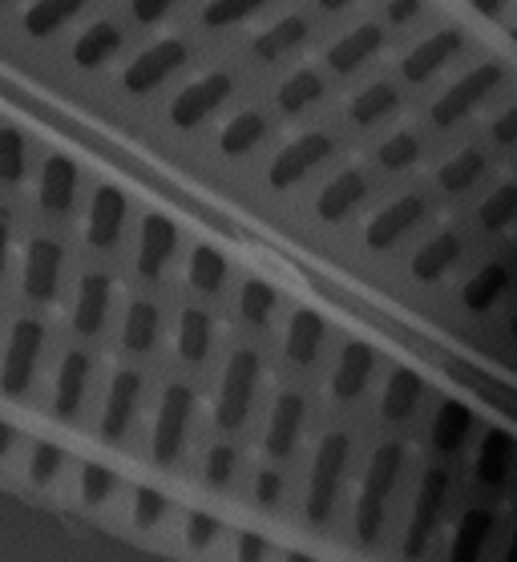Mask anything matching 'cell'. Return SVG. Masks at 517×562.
Instances as JSON below:
<instances>
[{"label":"cell","instance_id":"obj_1","mask_svg":"<svg viewBox=\"0 0 517 562\" xmlns=\"http://www.w3.org/2000/svg\"><path fill=\"white\" fill-rule=\"evenodd\" d=\"M404 473V446L401 441H384V446L372 449L364 470V482H360V494H356V538L360 542H376L380 530H384V514H389V498L396 482Z\"/></svg>","mask_w":517,"mask_h":562},{"label":"cell","instance_id":"obj_2","mask_svg":"<svg viewBox=\"0 0 517 562\" xmlns=\"http://www.w3.org/2000/svg\"><path fill=\"white\" fill-rule=\"evenodd\" d=\"M348 453H352V437L340 434V429L316 446L312 473H307V502H303V510H307L312 522H328L331 510H336L344 473H348Z\"/></svg>","mask_w":517,"mask_h":562},{"label":"cell","instance_id":"obj_3","mask_svg":"<svg viewBox=\"0 0 517 562\" xmlns=\"http://www.w3.org/2000/svg\"><path fill=\"white\" fill-rule=\"evenodd\" d=\"M259 372H263V360L255 348H235L223 369V384H218V401H215V422L218 429H239L247 422V413L255 405V389H259Z\"/></svg>","mask_w":517,"mask_h":562},{"label":"cell","instance_id":"obj_4","mask_svg":"<svg viewBox=\"0 0 517 562\" xmlns=\"http://www.w3.org/2000/svg\"><path fill=\"white\" fill-rule=\"evenodd\" d=\"M445 502H449V470L432 465L425 470L417 486V502H413V514H408V526H404V559H425L437 538V526H441Z\"/></svg>","mask_w":517,"mask_h":562},{"label":"cell","instance_id":"obj_5","mask_svg":"<svg viewBox=\"0 0 517 562\" xmlns=\"http://www.w3.org/2000/svg\"><path fill=\"white\" fill-rule=\"evenodd\" d=\"M194 417V393L190 384H166L162 401H158V417H154L150 434V458L158 465H175L187 446V429Z\"/></svg>","mask_w":517,"mask_h":562},{"label":"cell","instance_id":"obj_6","mask_svg":"<svg viewBox=\"0 0 517 562\" xmlns=\"http://www.w3.org/2000/svg\"><path fill=\"white\" fill-rule=\"evenodd\" d=\"M502 77H505V69L497 61H481V65H473L469 74H461L449 86V90L432 102V122L441 130H449V126H457L461 117H469L473 110H477L485 98H490L497 86H502Z\"/></svg>","mask_w":517,"mask_h":562},{"label":"cell","instance_id":"obj_7","mask_svg":"<svg viewBox=\"0 0 517 562\" xmlns=\"http://www.w3.org/2000/svg\"><path fill=\"white\" fill-rule=\"evenodd\" d=\"M41 348H45V324L41 319H16L9 328V345H4V360H0V393L21 396L33 384L37 372Z\"/></svg>","mask_w":517,"mask_h":562},{"label":"cell","instance_id":"obj_8","mask_svg":"<svg viewBox=\"0 0 517 562\" xmlns=\"http://www.w3.org/2000/svg\"><path fill=\"white\" fill-rule=\"evenodd\" d=\"M231 93H235V77H231L227 69L202 74L199 81H190V86H182V90L175 93V102H170V126H178V130L202 126L218 105L227 102Z\"/></svg>","mask_w":517,"mask_h":562},{"label":"cell","instance_id":"obj_9","mask_svg":"<svg viewBox=\"0 0 517 562\" xmlns=\"http://www.w3.org/2000/svg\"><path fill=\"white\" fill-rule=\"evenodd\" d=\"M331 150H336V138H331L328 130H307V134L288 142V146L271 158L267 182H271L276 191H288V187H295L300 179H307L324 158H331Z\"/></svg>","mask_w":517,"mask_h":562},{"label":"cell","instance_id":"obj_10","mask_svg":"<svg viewBox=\"0 0 517 562\" xmlns=\"http://www.w3.org/2000/svg\"><path fill=\"white\" fill-rule=\"evenodd\" d=\"M425 215H429V199H425V194L420 191L401 194V199H392L384 211H376V215L368 218L364 244L372 247V251H389V247L401 244L404 235L417 227Z\"/></svg>","mask_w":517,"mask_h":562},{"label":"cell","instance_id":"obj_11","mask_svg":"<svg viewBox=\"0 0 517 562\" xmlns=\"http://www.w3.org/2000/svg\"><path fill=\"white\" fill-rule=\"evenodd\" d=\"M187 65V45L182 41H154L150 49H142L134 61L126 65V74H122V86L126 93H150L158 90L166 77L178 74Z\"/></svg>","mask_w":517,"mask_h":562},{"label":"cell","instance_id":"obj_12","mask_svg":"<svg viewBox=\"0 0 517 562\" xmlns=\"http://www.w3.org/2000/svg\"><path fill=\"white\" fill-rule=\"evenodd\" d=\"M61 268H65V251L57 239H29L25 244V268H21V288H25L29 300L37 304H49L57 288H61Z\"/></svg>","mask_w":517,"mask_h":562},{"label":"cell","instance_id":"obj_13","mask_svg":"<svg viewBox=\"0 0 517 562\" xmlns=\"http://www.w3.org/2000/svg\"><path fill=\"white\" fill-rule=\"evenodd\" d=\"M142 389H146L142 372H134V369L114 372L110 393H105V405H101V425H98L101 441H122V437H126L130 422H134V413H138Z\"/></svg>","mask_w":517,"mask_h":562},{"label":"cell","instance_id":"obj_14","mask_svg":"<svg viewBox=\"0 0 517 562\" xmlns=\"http://www.w3.org/2000/svg\"><path fill=\"white\" fill-rule=\"evenodd\" d=\"M465 49V33L457 25L449 29H437L432 37H425L417 45V49H408L404 53V61H401V77L408 81V86H420V81H429L437 69H445V65L453 61L457 53Z\"/></svg>","mask_w":517,"mask_h":562},{"label":"cell","instance_id":"obj_15","mask_svg":"<svg viewBox=\"0 0 517 562\" xmlns=\"http://www.w3.org/2000/svg\"><path fill=\"white\" fill-rule=\"evenodd\" d=\"M178 251V227L158 211H146L138 227V276L142 280H158L166 271V263L175 259Z\"/></svg>","mask_w":517,"mask_h":562},{"label":"cell","instance_id":"obj_16","mask_svg":"<svg viewBox=\"0 0 517 562\" xmlns=\"http://www.w3.org/2000/svg\"><path fill=\"white\" fill-rule=\"evenodd\" d=\"M303 417H307V401L303 393L288 389V393H279L271 401V413H267V429H263V449L267 458H288L295 441H300V429H303Z\"/></svg>","mask_w":517,"mask_h":562},{"label":"cell","instance_id":"obj_17","mask_svg":"<svg viewBox=\"0 0 517 562\" xmlns=\"http://www.w3.org/2000/svg\"><path fill=\"white\" fill-rule=\"evenodd\" d=\"M517 470V437L505 429H490L481 437L477 458H473V477L485 490H505Z\"/></svg>","mask_w":517,"mask_h":562},{"label":"cell","instance_id":"obj_18","mask_svg":"<svg viewBox=\"0 0 517 562\" xmlns=\"http://www.w3.org/2000/svg\"><path fill=\"white\" fill-rule=\"evenodd\" d=\"M372 372H376V348L364 345V340H348V345L340 348V357H336V369H331V381H328L331 396H336V401L364 396Z\"/></svg>","mask_w":517,"mask_h":562},{"label":"cell","instance_id":"obj_19","mask_svg":"<svg viewBox=\"0 0 517 562\" xmlns=\"http://www.w3.org/2000/svg\"><path fill=\"white\" fill-rule=\"evenodd\" d=\"M126 194L117 191V187H98L93 191V203H89V215H86V239L89 247H114L122 239V227H126Z\"/></svg>","mask_w":517,"mask_h":562},{"label":"cell","instance_id":"obj_20","mask_svg":"<svg viewBox=\"0 0 517 562\" xmlns=\"http://www.w3.org/2000/svg\"><path fill=\"white\" fill-rule=\"evenodd\" d=\"M493 530H497V514H493L490 506H469V510L457 518L445 562H481L493 542Z\"/></svg>","mask_w":517,"mask_h":562},{"label":"cell","instance_id":"obj_21","mask_svg":"<svg viewBox=\"0 0 517 562\" xmlns=\"http://www.w3.org/2000/svg\"><path fill=\"white\" fill-rule=\"evenodd\" d=\"M368 191H372V179H368V170H360V167L340 170V175H336V179H328V187L319 191L316 215L324 218V223H340V218H348L356 206L364 203Z\"/></svg>","mask_w":517,"mask_h":562},{"label":"cell","instance_id":"obj_22","mask_svg":"<svg viewBox=\"0 0 517 562\" xmlns=\"http://www.w3.org/2000/svg\"><path fill=\"white\" fill-rule=\"evenodd\" d=\"M110 300H114V280L105 271H89L77 283V300H74V333L81 336H98L105 316H110Z\"/></svg>","mask_w":517,"mask_h":562},{"label":"cell","instance_id":"obj_23","mask_svg":"<svg viewBox=\"0 0 517 562\" xmlns=\"http://www.w3.org/2000/svg\"><path fill=\"white\" fill-rule=\"evenodd\" d=\"M473 429H477V413L469 409V405H461V401H441L429 422V441L437 453L457 458L469 446Z\"/></svg>","mask_w":517,"mask_h":562},{"label":"cell","instance_id":"obj_24","mask_svg":"<svg viewBox=\"0 0 517 562\" xmlns=\"http://www.w3.org/2000/svg\"><path fill=\"white\" fill-rule=\"evenodd\" d=\"M380 45H384V29L376 21H364V25L348 29L344 37H336L324 53V61H328L331 74H356L368 57H376Z\"/></svg>","mask_w":517,"mask_h":562},{"label":"cell","instance_id":"obj_25","mask_svg":"<svg viewBox=\"0 0 517 562\" xmlns=\"http://www.w3.org/2000/svg\"><path fill=\"white\" fill-rule=\"evenodd\" d=\"M77 167L74 158H65V154H49L45 158V167H41V179H37V203L49 211V215H69L74 211V199H77Z\"/></svg>","mask_w":517,"mask_h":562},{"label":"cell","instance_id":"obj_26","mask_svg":"<svg viewBox=\"0 0 517 562\" xmlns=\"http://www.w3.org/2000/svg\"><path fill=\"white\" fill-rule=\"evenodd\" d=\"M89 352H65L61 369H57V384H53V413L61 417V422H74L77 413H81V401H86V389H89Z\"/></svg>","mask_w":517,"mask_h":562},{"label":"cell","instance_id":"obj_27","mask_svg":"<svg viewBox=\"0 0 517 562\" xmlns=\"http://www.w3.org/2000/svg\"><path fill=\"white\" fill-rule=\"evenodd\" d=\"M461 256H465V239H461V231H437L429 244L413 256L408 271H413V280L417 283H437Z\"/></svg>","mask_w":517,"mask_h":562},{"label":"cell","instance_id":"obj_28","mask_svg":"<svg viewBox=\"0 0 517 562\" xmlns=\"http://www.w3.org/2000/svg\"><path fill=\"white\" fill-rule=\"evenodd\" d=\"M420 396H425V381H420L417 369H392L389 384H384V396H380V417L392 425L408 422L417 413Z\"/></svg>","mask_w":517,"mask_h":562},{"label":"cell","instance_id":"obj_29","mask_svg":"<svg viewBox=\"0 0 517 562\" xmlns=\"http://www.w3.org/2000/svg\"><path fill=\"white\" fill-rule=\"evenodd\" d=\"M211 345H215V319L206 316L202 307H182L175 324V348L187 364H202L211 357Z\"/></svg>","mask_w":517,"mask_h":562},{"label":"cell","instance_id":"obj_30","mask_svg":"<svg viewBox=\"0 0 517 562\" xmlns=\"http://www.w3.org/2000/svg\"><path fill=\"white\" fill-rule=\"evenodd\" d=\"M324 336H328V324L316 307H295V316L288 324V340H283L291 364H312L324 348Z\"/></svg>","mask_w":517,"mask_h":562},{"label":"cell","instance_id":"obj_31","mask_svg":"<svg viewBox=\"0 0 517 562\" xmlns=\"http://www.w3.org/2000/svg\"><path fill=\"white\" fill-rule=\"evenodd\" d=\"M117 49H122V29H117L114 21H93V25L74 41V65L77 69H101Z\"/></svg>","mask_w":517,"mask_h":562},{"label":"cell","instance_id":"obj_32","mask_svg":"<svg viewBox=\"0 0 517 562\" xmlns=\"http://www.w3.org/2000/svg\"><path fill=\"white\" fill-rule=\"evenodd\" d=\"M158 333H162V312L150 304V300H134L126 307V319H122V348L142 357L158 345Z\"/></svg>","mask_w":517,"mask_h":562},{"label":"cell","instance_id":"obj_33","mask_svg":"<svg viewBox=\"0 0 517 562\" xmlns=\"http://www.w3.org/2000/svg\"><path fill=\"white\" fill-rule=\"evenodd\" d=\"M307 21L303 16H283V21H276L271 29H263L259 37L251 41V49L259 61H279V57H288L291 49H300L303 41H307Z\"/></svg>","mask_w":517,"mask_h":562},{"label":"cell","instance_id":"obj_34","mask_svg":"<svg viewBox=\"0 0 517 562\" xmlns=\"http://www.w3.org/2000/svg\"><path fill=\"white\" fill-rule=\"evenodd\" d=\"M396 105H401V90L392 81H372V86H364L348 102V117H352L356 126H376L380 117H389Z\"/></svg>","mask_w":517,"mask_h":562},{"label":"cell","instance_id":"obj_35","mask_svg":"<svg viewBox=\"0 0 517 562\" xmlns=\"http://www.w3.org/2000/svg\"><path fill=\"white\" fill-rule=\"evenodd\" d=\"M187 280L194 292L202 295H218L223 292V283H227V256L211 244H199L190 251V263H187Z\"/></svg>","mask_w":517,"mask_h":562},{"label":"cell","instance_id":"obj_36","mask_svg":"<svg viewBox=\"0 0 517 562\" xmlns=\"http://www.w3.org/2000/svg\"><path fill=\"white\" fill-rule=\"evenodd\" d=\"M505 288H509V268H505V263H485V268H481L477 276H469V283L461 288V304H465L469 312H490L505 295Z\"/></svg>","mask_w":517,"mask_h":562},{"label":"cell","instance_id":"obj_37","mask_svg":"<svg viewBox=\"0 0 517 562\" xmlns=\"http://www.w3.org/2000/svg\"><path fill=\"white\" fill-rule=\"evenodd\" d=\"M263 138H267V117L247 110V114H235L227 126H223V134H218V150L227 154V158H243V154H251Z\"/></svg>","mask_w":517,"mask_h":562},{"label":"cell","instance_id":"obj_38","mask_svg":"<svg viewBox=\"0 0 517 562\" xmlns=\"http://www.w3.org/2000/svg\"><path fill=\"white\" fill-rule=\"evenodd\" d=\"M89 0H37L25 13V33L29 37H53L61 25H69Z\"/></svg>","mask_w":517,"mask_h":562},{"label":"cell","instance_id":"obj_39","mask_svg":"<svg viewBox=\"0 0 517 562\" xmlns=\"http://www.w3.org/2000/svg\"><path fill=\"white\" fill-rule=\"evenodd\" d=\"M481 175H485V154H481L477 146H465V150H457L453 158L437 170V182H441V191L461 194V191H469Z\"/></svg>","mask_w":517,"mask_h":562},{"label":"cell","instance_id":"obj_40","mask_svg":"<svg viewBox=\"0 0 517 562\" xmlns=\"http://www.w3.org/2000/svg\"><path fill=\"white\" fill-rule=\"evenodd\" d=\"M324 98V77L316 69H300V74H291L283 86H279L276 102L283 114H303L307 105H316Z\"/></svg>","mask_w":517,"mask_h":562},{"label":"cell","instance_id":"obj_41","mask_svg":"<svg viewBox=\"0 0 517 562\" xmlns=\"http://www.w3.org/2000/svg\"><path fill=\"white\" fill-rule=\"evenodd\" d=\"M279 307V292L267 280H243L239 288V316L255 328H263L267 319L276 316Z\"/></svg>","mask_w":517,"mask_h":562},{"label":"cell","instance_id":"obj_42","mask_svg":"<svg viewBox=\"0 0 517 562\" xmlns=\"http://www.w3.org/2000/svg\"><path fill=\"white\" fill-rule=\"evenodd\" d=\"M477 218H481V227H485V231H505V227H509V223L517 218V182H502V187H497V191L481 203Z\"/></svg>","mask_w":517,"mask_h":562},{"label":"cell","instance_id":"obj_43","mask_svg":"<svg viewBox=\"0 0 517 562\" xmlns=\"http://www.w3.org/2000/svg\"><path fill=\"white\" fill-rule=\"evenodd\" d=\"M263 4H267V0H206V9H202V25H206V29L243 25V21L259 13Z\"/></svg>","mask_w":517,"mask_h":562},{"label":"cell","instance_id":"obj_44","mask_svg":"<svg viewBox=\"0 0 517 562\" xmlns=\"http://www.w3.org/2000/svg\"><path fill=\"white\" fill-rule=\"evenodd\" d=\"M117 486H122V482H117V473L105 470V465H98V461H86V465H81V473H77V490H81V502H89V506H101V502H110Z\"/></svg>","mask_w":517,"mask_h":562},{"label":"cell","instance_id":"obj_45","mask_svg":"<svg viewBox=\"0 0 517 562\" xmlns=\"http://www.w3.org/2000/svg\"><path fill=\"white\" fill-rule=\"evenodd\" d=\"M235 470H239V449L227 446V441H218V446L206 449V458H202V482L206 486H231V477H235Z\"/></svg>","mask_w":517,"mask_h":562},{"label":"cell","instance_id":"obj_46","mask_svg":"<svg viewBox=\"0 0 517 562\" xmlns=\"http://www.w3.org/2000/svg\"><path fill=\"white\" fill-rule=\"evenodd\" d=\"M25 138L16 126H0V182H21L25 179Z\"/></svg>","mask_w":517,"mask_h":562},{"label":"cell","instance_id":"obj_47","mask_svg":"<svg viewBox=\"0 0 517 562\" xmlns=\"http://www.w3.org/2000/svg\"><path fill=\"white\" fill-rule=\"evenodd\" d=\"M376 158L384 170H408L420 158V134H413V130L392 134V138L376 150Z\"/></svg>","mask_w":517,"mask_h":562},{"label":"cell","instance_id":"obj_48","mask_svg":"<svg viewBox=\"0 0 517 562\" xmlns=\"http://www.w3.org/2000/svg\"><path fill=\"white\" fill-rule=\"evenodd\" d=\"M61 465H65V449L57 441H37L33 453H29V482L33 486H49V482H57Z\"/></svg>","mask_w":517,"mask_h":562},{"label":"cell","instance_id":"obj_49","mask_svg":"<svg viewBox=\"0 0 517 562\" xmlns=\"http://www.w3.org/2000/svg\"><path fill=\"white\" fill-rule=\"evenodd\" d=\"M162 514H166L162 490H154V486H138V490H134V502H130V518H134V526L150 530V526L162 522Z\"/></svg>","mask_w":517,"mask_h":562},{"label":"cell","instance_id":"obj_50","mask_svg":"<svg viewBox=\"0 0 517 562\" xmlns=\"http://www.w3.org/2000/svg\"><path fill=\"white\" fill-rule=\"evenodd\" d=\"M223 535V522H218L215 514L206 510H190L187 514V526H182V538H187L190 550H206L215 547V538Z\"/></svg>","mask_w":517,"mask_h":562},{"label":"cell","instance_id":"obj_51","mask_svg":"<svg viewBox=\"0 0 517 562\" xmlns=\"http://www.w3.org/2000/svg\"><path fill=\"white\" fill-rule=\"evenodd\" d=\"M271 554V542L255 530H239L235 535V562H263Z\"/></svg>","mask_w":517,"mask_h":562},{"label":"cell","instance_id":"obj_52","mask_svg":"<svg viewBox=\"0 0 517 562\" xmlns=\"http://www.w3.org/2000/svg\"><path fill=\"white\" fill-rule=\"evenodd\" d=\"M251 494H255V502H259V506H276V502L283 498V473L259 470V473H255Z\"/></svg>","mask_w":517,"mask_h":562},{"label":"cell","instance_id":"obj_53","mask_svg":"<svg viewBox=\"0 0 517 562\" xmlns=\"http://www.w3.org/2000/svg\"><path fill=\"white\" fill-rule=\"evenodd\" d=\"M175 4L178 0H134L130 9H134V21H138V25H158Z\"/></svg>","mask_w":517,"mask_h":562},{"label":"cell","instance_id":"obj_54","mask_svg":"<svg viewBox=\"0 0 517 562\" xmlns=\"http://www.w3.org/2000/svg\"><path fill=\"white\" fill-rule=\"evenodd\" d=\"M490 134H493V142H502V146H509V142H517V105H509L505 114L493 117Z\"/></svg>","mask_w":517,"mask_h":562},{"label":"cell","instance_id":"obj_55","mask_svg":"<svg viewBox=\"0 0 517 562\" xmlns=\"http://www.w3.org/2000/svg\"><path fill=\"white\" fill-rule=\"evenodd\" d=\"M9 244H13V211L0 203V276H4V263H9Z\"/></svg>","mask_w":517,"mask_h":562},{"label":"cell","instance_id":"obj_56","mask_svg":"<svg viewBox=\"0 0 517 562\" xmlns=\"http://www.w3.org/2000/svg\"><path fill=\"white\" fill-rule=\"evenodd\" d=\"M420 4H425V0H389V21L392 25H408V21L420 13Z\"/></svg>","mask_w":517,"mask_h":562},{"label":"cell","instance_id":"obj_57","mask_svg":"<svg viewBox=\"0 0 517 562\" xmlns=\"http://www.w3.org/2000/svg\"><path fill=\"white\" fill-rule=\"evenodd\" d=\"M469 4H473V13L490 16V21H497L509 9V0H469Z\"/></svg>","mask_w":517,"mask_h":562},{"label":"cell","instance_id":"obj_58","mask_svg":"<svg viewBox=\"0 0 517 562\" xmlns=\"http://www.w3.org/2000/svg\"><path fill=\"white\" fill-rule=\"evenodd\" d=\"M13 446H16V429L9 422H0V461L13 453Z\"/></svg>","mask_w":517,"mask_h":562},{"label":"cell","instance_id":"obj_59","mask_svg":"<svg viewBox=\"0 0 517 562\" xmlns=\"http://www.w3.org/2000/svg\"><path fill=\"white\" fill-rule=\"evenodd\" d=\"M316 4L324 9V13H336V9H348L352 0H316Z\"/></svg>","mask_w":517,"mask_h":562},{"label":"cell","instance_id":"obj_60","mask_svg":"<svg viewBox=\"0 0 517 562\" xmlns=\"http://www.w3.org/2000/svg\"><path fill=\"white\" fill-rule=\"evenodd\" d=\"M502 562H517V530H514V535H509V547H505Z\"/></svg>","mask_w":517,"mask_h":562},{"label":"cell","instance_id":"obj_61","mask_svg":"<svg viewBox=\"0 0 517 562\" xmlns=\"http://www.w3.org/2000/svg\"><path fill=\"white\" fill-rule=\"evenodd\" d=\"M283 562H316V559H312L307 550H291V554H288V559H283Z\"/></svg>","mask_w":517,"mask_h":562},{"label":"cell","instance_id":"obj_62","mask_svg":"<svg viewBox=\"0 0 517 562\" xmlns=\"http://www.w3.org/2000/svg\"><path fill=\"white\" fill-rule=\"evenodd\" d=\"M509 333H514V340H517V312H514V319H509Z\"/></svg>","mask_w":517,"mask_h":562},{"label":"cell","instance_id":"obj_63","mask_svg":"<svg viewBox=\"0 0 517 562\" xmlns=\"http://www.w3.org/2000/svg\"><path fill=\"white\" fill-rule=\"evenodd\" d=\"M509 41H514V45H517V25H514V29H509Z\"/></svg>","mask_w":517,"mask_h":562},{"label":"cell","instance_id":"obj_64","mask_svg":"<svg viewBox=\"0 0 517 562\" xmlns=\"http://www.w3.org/2000/svg\"><path fill=\"white\" fill-rule=\"evenodd\" d=\"M0 4H4V0H0Z\"/></svg>","mask_w":517,"mask_h":562}]
</instances>
